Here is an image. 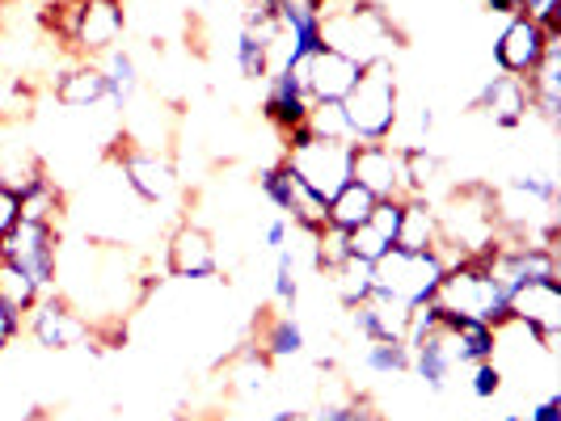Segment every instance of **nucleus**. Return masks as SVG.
<instances>
[{"label": "nucleus", "instance_id": "1", "mask_svg": "<svg viewBox=\"0 0 561 421\" xmlns=\"http://www.w3.org/2000/svg\"><path fill=\"white\" fill-rule=\"evenodd\" d=\"M321 43L367 68V63H385L397 56L401 30L393 26V17L376 0H346V4L330 0V9L321 17Z\"/></svg>", "mask_w": 561, "mask_h": 421}, {"label": "nucleus", "instance_id": "2", "mask_svg": "<svg viewBox=\"0 0 561 421\" xmlns=\"http://www.w3.org/2000/svg\"><path fill=\"white\" fill-rule=\"evenodd\" d=\"M342 114L351 127V143H389L401 127V84L393 59L367 63L355 89L342 97Z\"/></svg>", "mask_w": 561, "mask_h": 421}, {"label": "nucleus", "instance_id": "3", "mask_svg": "<svg viewBox=\"0 0 561 421\" xmlns=\"http://www.w3.org/2000/svg\"><path fill=\"white\" fill-rule=\"evenodd\" d=\"M431 304L439 312H451V316H465V320L494 325V329L506 325V291L490 274L485 257H456L444 270Z\"/></svg>", "mask_w": 561, "mask_h": 421}, {"label": "nucleus", "instance_id": "4", "mask_svg": "<svg viewBox=\"0 0 561 421\" xmlns=\"http://www.w3.org/2000/svg\"><path fill=\"white\" fill-rule=\"evenodd\" d=\"M287 148H283V165L291 168V177L312 190L317 198H330L351 182V152H355V143H337V140H317L309 136L305 127H296V131H287L283 136Z\"/></svg>", "mask_w": 561, "mask_h": 421}, {"label": "nucleus", "instance_id": "5", "mask_svg": "<svg viewBox=\"0 0 561 421\" xmlns=\"http://www.w3.org/2000/svg\"><path fill=\"white\" fill-rule=\"evenodd\" d=\"M444 270H448V261H444L439 249H426V253L389 249L380 261H371V291L414 308V304H426L435 295Z\"/></svg>", "mask_w": 561, "mask_h": 421}, {"label": "nucleus", "instance_id": "6", "mask_svg": "<svg viewBox=\"0 0 561 421\" xmlns=\"http://www.w3.org/2000/svg\"><path fill=\"white\" fill-rule=\"evenodd\" d=\"M0 257L13 261L22 274L34 279L43 295L59 291V227L22 220L13 232L0 236Z\"/></svg>", "mask_w": 561, "mask_h": 421}, {"label": "nucleus", "instance_id": "7", "mask_svg": "<svg viewBox=\"0 0 561 421\" xmlns=\"http://www.w3.org/2000/svg\"><path fill=\"white\" fill-rule=\"evenodd\" d=\"M506 320L515 329H528L540 341V350L553 359L561 337V282L558 279H536L524 282L506 295Z\"/></svg>", "mask_w": 561, "mask_h": 421}, {"label": "nucleus", "instance_id": "8", "mask_svg": "<svg viewBox=\"0 0 561 421\" xmlns=\"http://www.w3.org/2000/svg\"><path fill=\"white\" fill-rule=\"evenodd\" d=\"M111 165L118 168L123 186L140 198L144 207H161V202L173 198L178 177H173V165H169L157 148H144L136 140H114Z\"/></svg>", "mask_w": 561, "mask_h": 421}, {"label": "nucleus", "instance_id": "9", "mask_svg": "<svg viewBox=\"0 0 561 421\" xmlns=\"http://www.w3.org/2000/svg\"><path fill=\"white\" fill-rule=\"evenodd\" d=\"M22 329L34 337V346L43 350H72V346H89L93 325L81 316V308H72L64 300V291L38 295V304L22 316Z\"/></svg>", "mask_w": 561, "mask_h": 421}, {"label": "nucleus", "instance_id": "10", "mask_svg": "<svg viewBox=\"0 0 561 421\" xmlns=\"http://www.w3.org/2000/svg\"><path fill=\"white\" fill-rule=\"evenodd\" d=\"M123 30H127L123 0H77L68 47L81 59H102L123 43Z\"/></svg>", "mask_w": 561, "mask_h": 421}, {"label": "nucleus", "instance_id": "11", "mask_svg": "<svg viewBox=\"0 0 561 421\" xmlns=\"http://www.w3.org/2000/svg\"><path fill=\"white\" fill-rule=\"evenodd\" d=\"M549 43H553V34L540 26V22L524 17V13H515V17H506L503 34L494 38V68L506 72V77L528 81L533 68L540 63V56L549 51Z\"/></svg>", "mask_w": 561, "mask_h": 421}, {"label": "nucleus", "instance_id": "12", "mask_svg": "<svg viewBox=\"0 0 561 421\" xmlns=\"http://www.w3.org/2000/svg\"><path fill=\"white\" fill-rule=\"evenodd\" d=\"M165 270L173 279H186V282L216 279L220 274V253H216L211 232L191 224V220H182L165 241Z\"/></svg>", "mask_w": 561, "mask_h": 421}, {"label": "nucleus", "instance_id": "13", "mask_svg": "<svg viewBox=\"0 0 561 421\" xmlns=\"http://www.w3.org/2000/svg\"><path fill=\"white\" fill-rule=\"evenodd\" d=\"M469 110L485 114L494 127H503V131H515L528 114H533V97H528V84L519 81V77H506V72H490L485 81L478 84V93L469 97Z\"/></svg>", "mask_w": 561, "mask_h": 421}, {"label": "nucleus", "instance_id": "14", "mask_svg": "<svg viewBox=\"0 0 561 421\" xmlns=\"http://www.w3.org/2000/svg\"><path fill=\"white\" fill-rule=\"evenodd\" d=\"M351 182H359L371 198H405L401 148H393V140L355 143V152H351Z\"/></svg>", "mask_w": 561, "mask_h": 421}, {"label": "nucleus", "instance_id": "15", "mask_svg": "<svg viewBox=\"0 0 561 421\" xmlns=\"http://www.w3.org/2000/svg\"><path fill=\"white\" fill-rule=\"evenodd\" d=\"M439 334L448 341L451 363L456 366L490 363L503 350V329L481 325V320H465V316H451V312H439Z\"/></svg>", "mask_w": 561, "mask_h": 421}, {"label": "nucleus", "instance_id": "16", "mask_svg": "<svg viewBox=\"0 0 561 421\" xmlns=\"http://www.w3.org/2000/svg\"><path fill=\"white\" fill-rule=\"evenodd\" d=\"M359 63L346 56H337L330 47H321V51H312L309 63H305V93H309V102H342L355 81H359Z\"/></svg>", "mask_w": 561, "mask_h": 421}, {"label": "nucleus", "instance_id": "17", "mask_svg": "<svg viewBox=\"0 0 561 421\" xmlns=\"http://www.w3.org/2000/svg\"><path fill=\"white\" fill-rule=\"evenodd\" d=\"M351 312V325L364 341H405V325H410V304L389 300V295H367L364 304H355Z\"/></svg>", "mask_w": 561, "mask_h": 421}, {"label": "nucleus", "instance_id": "18", "mask_svg": "<svg viewBox=\"0 0 561 421\" xmlns=\"http://www.w3.org/2000/svg\"><path fill=\"white\" fill-rule=\"evenodd\" d=\"M309 93H305V84L296 81V77H287L283 68H275L271 77H266V97H262V114H266V122H275L283 136L287 131H296V127H305V118H309Z\"/></svg>", "mask_w": 561, "mask_h": 421}, {"label": "nucleus", "instance_id": "19", "mask_svg": "<svg viewBox=\"0 0 561 421\" xmlns=\"http://www.w3.org/2000/svg\"><path fill=\"white\" fill-rule=\"evenodd\" d=\"M528 97H533V114H540L549 127L561 122V38L549 43V51L540 56V63L528 77Z\"/></svg>", "mask_w": 561, "mask_h": 421}, {"label": "nucleus", "instance_id": "20", "mask_svg": "<svg viewBox=\"0 0 561 421\" xmlns=\"http://www.w3.org/2000/svg\"><path fill=\"white\" fill-rule=\"evenodd\" d=\"M393 249L426 253L439 249V211L431 198H405L401 202V224H397Z\"/></svg>", "mask_w": 561, "mask_h": 421}, {"label": "nucleus", "instance_id": "21", "mask_svg": "<svg viewBox=\"0 0 561 421\" xmlns=\"http://www.w3.org/2000/svg\"><path fill=\"white\" fill-rule=\"evenodd\" d=\"M106 97L111 93H106V77L98 68V59H81V63H72L68 72L56 77V102L68 106V110H89V106H98Z\"/></svg>", "mask_w": 561, "mask_h": 421}, {"label": "nucleus", "instance_id": "22", "mask_svg": "<svg viewBox=\"0 0 561 421\" xmlns=\"http://www.w3.org/2000/svg\"><path fill=\"white\" fill-rule=\"evenodd\" d=\"M410 371L419 375L431 393H444V388H448L456 363H451V350H448V341H444V334H439V329H435V334H426V337H419V341L410 346Z\"/></svg>", "mask_w": 561, "mask_h": 421}, {"label": "nucleus", "instance_id": "23", "mask_svg": "<svg viewBox=\"0 0 561 421\" xmlns=\"http://www.w3.org/2000/svg\"><path fill=\"white\" fill-rule=\"evenodd\" d=\"M98 68H102V77H106V102H111L114 110H123V106H131V97H136V89H140V63L136 56L127 51V47H114L106 56L98 59Z\"/></svg>", "mask_w": 561, "mask_h": 421}, {"label": "nucleus", "instance_id": "24", "mask_svg": "<svg viewBox=\"0 0 561 421\" xmlns=\"http://www.w3.org/2000/svg\"><path fill=\"white\" fill-rule=\"evenodd\" d=\"M257 350L266 354V363H287V359H300L305 354V325L296 316H271L262 325V337H257Z\"/></svg>", "mask_w": 561, "mask_h": 421}, {"label": "nucleus", "instance_id": "25", "mask_svg": "<svg viewBox=\"0 0 561 421\" xmlns=\"http://www.w3.org/2000/svg\"><path fill=\"white\" fill-rule=\"evenodd\" d=\"M371 207H376V198L367 195L359 182H346V186L325 202V220H330V227H337V232H355L359 224L371 220Z\"/></svg>", "mask_w": 561, "mask_h": 421}, {"label": "nucleus", "instance_id": "26", "mask_svg": "<svg viewBox=\"0 0 561 421\" xmlns=\"http://www.w3.org/2000/svg\"><path fill=\"white\" fill-rule=\"evenodd\" d=\"M439 156L426 148V143H414V148H401V177H405V198H431V186L439 177Z\"/></svg>", "mask_w": 561, "mask_h": 421}, {"label": "nucleus", "instance_id": "27", "mask_svg": "<svg viewBox=\"0 0 561 421\" xmlns=\"http://www.w3.org/2000/svg\"><path fill=\"white\" fill-rule=\"evenodd\" d=\"M271 47L275 43H266L262 34L241 26V34H237V68H241L245 81H266L275 72V51Z\"/></svg>", "mask_w": 561, "mask_h": 421}, {"label": "nucleus", "instance_id": "28", "mask_svg": "<svg viewBox=\"0 0 561 421\" xmlns=\"http://www.w3.org/2000/svg\"><path fill=\"white\" fill-rule=\"evenodd\" d=\"M330 286H334V295L342 308H355V304H364L367 295H371V266H367V261H355V257H346L334 274H330Z\"/></svg>", "mask_w": 561, "mask_h": 421}, {"label": "nucleus", "instance_id": "29", "mask_svg": "<svg viewBox=\"0 0 561 421\" xmlns=\"http://www.w3.org/2000/svg\"><path fill=\"white\" fill-rule=\"evenodd\" d=\"M38 295H43V291L34 286V279L22 274L13 261L0 257V304L9 312H18V316H26V312L38 304Z\"/></svg>", "mask_w": 561, "mask_h": 421}, {"label": "nucleus", "instance_id": "30", "mask_svg": "<svg viewBox=\"0 0 561 421\" xmlns=\"http://www.w3.org/2000/svg\"><path fill=\"white\" fill-rule=\"evenodd\" d=\"M59 211H64V190L56 186V177L47 173L30 195H22V220H34V224H56Z\"/></svg>", "mask_w": 561, "mask_h": 421}, {"label": "nucleus", "instance_id": "31", "mask_svg": "<svg viewBox=\"0 0 561 421\" xmlns=\"http://www.w3.org/2000/svg\"><path fill=\"white\" fill-rule=\"evenodd\" d=\"M364 366L371 375H385V379L405 375L410 371V346L405 341H367Z\"/></svg>", "mask_w": 561, "mask_h": 421}, {"label": "nucleus", "instance_id": "32", "mask_svg": "<svg viewBox=\"0 0 561 421\" xmlns=\"http://www.w3.org/2000/svg\"><path fill=\"white\" fill-rule=\"evenodd\" d=\"M305 131H309V136H317V140L351 143V127H346L342 102H312L309 118H305Z\"/></svg>", "mask_w": 561, "mask_h": 421}, {"label": "nucleus", "instance_id": "33", "mask_svg": "<svg viewBox=\"0 0 561 421\" xmlns=\"http://www.w3.org/2000/svg\"><path fill=\"white\" fill-rule=\"evenodd\" d=\"M291 190H296V177H291V168L283 165V161H275V165H266L257 173V195L266 198L283 220H287V207H291Z\"/></svg>", "mask_w": 561, "mask_h": 421}, {"label": "nucleus", "instance_id": "34", "mask_svg": "<svg viewBox=\"0 0 561 421\" xmlns=\"http://www.w3.org/2000/svg\"><path fill=\"white\" fill-rule=\"evenodd\" d=\"M389 249H393V245H389L371 224H359L355 232H346V257H355V261H367V266H371V261H380Z\"/></svg>", "mask_w": 561, "mask_h": 421}, {"label": "nucleus", "instance_id": "35", "mask_svg": "<svg viewBox=\"0 0 561 421\" xmlns=\"http://www.w3.org/2000/svg\"><path fill=\"white\" fill-rule=\"evenodd\" d=\"M296 295H300V279H296V253L279 249V253H275V304H283V308H296Z\"/></svg>", "mask_w": 561, "mask_h": 421}, {"label": "nucleus", "instance_id": "36", "mask_svg": "<svg viewBox=\"0 0 561 421\" xmlns=\"http://www.w3.org/2000/svg\"><path fill=\"white\" fill-rule=\"evenodd\" d=\"M503 379H506V371L499 366V359L469 366V393L478 396V400H494V396L503 393Z\"/></svg>", "mask_w": 561, "mask_h": 421}, {"label": "nucleus", "instance_id": "37", "mask_svg": "<svg viewBox=\"0 0 561 421\" xmlns=\"http://www.w3.org/2000/svg\"><path fill=\"white\" fill-rule=\"evenodd\" d=\"M401 202H405V198H376V207H371V220H367V224H371L376 232H380V236H385V241H389V245L397 241V224H401Z\"/></svg>", "mask_w": 561, "mask_h": 421}, {"label": "nucleus", "instance_id": "38", "mask_svg": "<svg viewBox=\"0 0 561 421\" xmlns=\"http://www.w3.org/2000/svg\"><path fill=\"white\" fill-rule=\"evenodd\" d=\"M309 421H385L367 400H351V405H325L317 409Z\"/></svg>", "mask_w": 561, "mask_h": 421}, {"label": "nucleus", "instance_id": "39", "mask_svg": "<svg viewBox=\"0 0 561 421\" xmlns=\"http://www.w3.org/2000/svg\"><path fill=\"white\" fill-rule=\"evenodd\" d=\"M519 13L540 22L553 38H561V0H519Z\"/></svg>", "mask_w": 561, "mask_h": 421}, {"label": "nucleus", "instance_id": "40", "mask_svg": "<svg viewBox=\"0 0 561 421\" xmlns=\"http://www.w3.org/2000/svg\"><path fill=\"white\" fill-rule=\"evenodd\" d=\"M18 224H22V198L0 186V236H4V232H13Z\"/></svg>", "mask_w": 561, "mask_h": 421}, {"label": "nucleus", "instance_id": "41", "mask_svg": "<svg viewBox=\"0 0 561 421\" xmlns=\"http://www.w3.org/2000/svg\"><path fill=\"white\" fill-rule=\"evenodd\" d=\"M18 334H22V316L0 304V354H4V350L18 341Z\"/></svg>", "mask_w": 561, "mask_h": 421}, {"label": "nucleus", "instance_id": "42", "mask_svg": "<svg viewBox=\"0 0 561 421\" xmlns=\"http://www.w3.org/2000/svg\"><path fill=\"white\" fill-rule=\"evenodd\" d=\"M287 236H291V224H287L283 215H275V220L266 224V249H271V253L287 249Z\"/></svg>", "mask_w": 561, "mask_h": 421}, {"label": "nucleus", "instance_id": "43", "mask_svg": "<svg viewBox=\"0 0 561 421\" xmlns=\"http://www.w3.org/2000/svg\"><path fill=\"white\" fill-rule=\"evenodd\" d=\"M528 413H533L536 421H561V393H549L545 400H536Z\"/></svg>", "mask_w": 561, "mask_h": 421}, {"label": "nucleus", "instance_id": "44", "mask_svg": "<svg viewBox=\"0 0 561 421\" xmlns=\"http://www.w3.org/2000/svg\"><path fill=\"white\" fill-rule=\"evenodd\" d=\"M490 13H503V17H515L519 13V0H481Z\"/></svg>", "mask_w": 561, "mask_h": 421}, {"label": "nucleus", "instance_id": "45", "mask_svg": "<svg viewBox=\"0 0 561 421\" xmlns=\"http://www.w3.org/2000/svg\"><path fill=\"white\" fill-rule=\"evenodd\" d=\"M266 421H309V418H305L300 409H275V413H271Z\"/></svg>", "mask_w": 561, "mask_h": 421}, {"label": "nucleus", "instance_id": "46", "mask_svg": "<svg viewBox=\"0 0 561 421\" xmlns=\"http://www.w3.org/2000/svg\"><path fill=\"white\" fill-rule=\"evenodd\" d=\"M515 421H536L533 413H515Z\"/></svg>", "mask_w": 561, "mask_h": 421}]
</instances>
